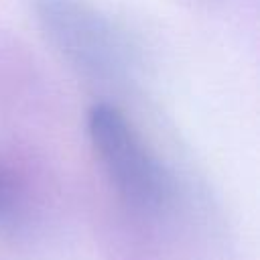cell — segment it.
Masks as SVG:
<instances>
[{"label": "cell", "mask_w": 260, "mask_h": 260, "mask_svg": "<svg viewBox=\"0 0 260 260\" xmlns=\"http://www.w3.org/2000/svg\"><path fill=\"white\" fill-rule=\"evenodd\" d=\"M87 134L102 169L124 201L142 211H156L169 201L167 171L116 106H91Z\"/></svg>", "instance_id": "6da1fadb"}, {"label": "cell", "mask_w": 260, "mask_h": 260, "mask_svg": "<svg viewBox=\"0 0 260 260\" xmlns=\"http://www.w3.org/2000/svg\"><path fill=\"white\" fill-rule=\"evenodd\" d=\"M35 14L55 51L81 75L95 81L120 79L130 53L116 26L83 0H37Z\"/></svg>", "instance_id": "7a4b0ae2"}, {"label": "cell", "mask_w": 260, "mask_h": 260, "mask_svg": "<svg viewBox=\"0 0 260 260\" xmlns=\"http://www.w3.org/2000/svg\"><path fill=\"white\" fill-rule=\"evenodd\" d=\"M10 209V191L8 185L4 183V179L0 177V217H4Z\"/></svg>", "instance_id": "3957f363"}]
</instances>
